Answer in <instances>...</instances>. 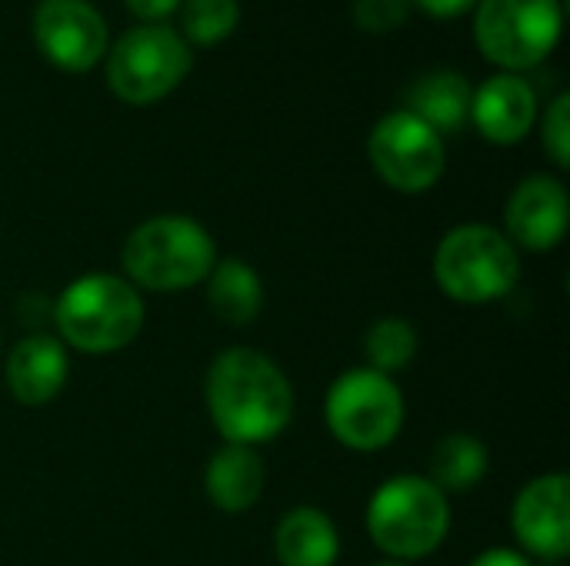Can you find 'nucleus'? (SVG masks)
<instances>
[{"instance_id":"1","label":"nucleus","mask_w":570,"mask_h":566,"mask_svg":"<svg viewBox=\"0 0 570 566\" xmlns=\"http://www.w3.org/2000/svg\"><path fill=\"white\" fill-rule=\"evenodd\" d=\"M207 410L227 444L261 447L277 440L294 420V387L261 350L230 347L207 370Z\"/></svg>"},{"instance_id":"2","label":"nucleus","mask_w":570,"mask_h":566,"mask_svg":"<svg viewBox=\"0 0 570 566\" xmlns=\"http://www.w3.org/2000/svg\"><path fill=\"white\" fill-rule=\"evenodd\" d=\"M144 297L117 274H87L73 280L50 310L57 340L80 354H117L144 330Z\"/></svg>"},{"instance_id":"3","label":"nucleus","mask_w":570,"mask_h":566,"mask_svg":"<svg viewBox=\"0 0 570 566\" xmlns=\"http://www.w3.org/2000/svg\"><path fill=\"white\" fill-rule=\"evenodd\" d=\"M120 264L137 290H190L214 270L217 244L204 224L184 214H157L127 234Z\"/></svg>"},{"instance_id":"4","label":"nucleus","mask_w":570,"mask_h":566,"mask_svg":"<svg viewBox=\"0 0 570 566\" xmlns=\"http://www.w3.org/2000/svg\"><path fill=\"white\" fill-rule=\"evenodd\" d=\"M451 530V504L428 477L401 474L381 484L367 504V534L387 560L431 557Z\"/></svg>"},{"instance_id":"5","label":"nucleus","mask_w":570,"mask_h":566,"mask_svg":"<svg viewBox=\"0 0 570 566\" xmlns=\"http://www.w3.org/2000/svg\"><path fill=\"white\" fill-rule=\"evenodd\" d=\"M194 67V47L167 23H137L110 40L104 77L110 93L130 107H150L170 97Z\"/></svg>"},{"instance_id":"6","label":"nucleus","mask_w":570,"mask_h":566,"mask_svg":"<svg viewBox=\"0 0 570 566\" xmlns=\"http://www.w3.org/2000/svg\"><path fill=\"white\" fill-rule=\"evenodd\" d=\"M518 277V247L488 224H461L434 250V280L454 304H494L514 290Z\"/></svg>"},{"instance_id":"7","label":"nucleus","mask_w":570,"mask_h":566,"mask_svg":"<svg viewBox=\"0 0 570 566\" xmlns=\"http://www.w3.org/2000/svg\"><path fill=\"white\" fill-rule=\"evenodd\" d=\"M407 407L394 377L371 367L341 374L324 400V420L337 444L357 454L384 450L397 440Z\"/></svg>"},{"instance_id":"8","label":"nucleus","mask_w":570,"mask_h":566,"mask_svg":"<svg viewBox=\"0 0 570 566\" xmlns=\"http://www.w3.org/2000/svg\"><path fill=\"white\" fill-rule=\"evenodd\" d=\"M561 0H478L474 7V43L504 73L544 63L561 40Z\"/></svg>"},{"instance_id":"9","label":"nucleus","mask_w":570,"mask_h":566,"mask_svg":"<svg viewBox=\"0 0 570 566\" xmlns=\"http://www.w3.org/2000/svg\"><path fill=\"white\" fill-rule=\"evenodd\" d=\"M367 157L374 173L397 193L431 190L448 167L444 137L407 110L381 117L367 137Z\"/></svg>"},{"instance_id":"10","label":"nucleus","mask_w":570,"mask_h":566,"mask_svg":"<svg viewBox=\"0 0 570 566\" xmlns=\"http://www.w3.org/2000/svg\"><path fill=\"white\" fill-rule=\"evenodd\" d=\"M37 50L63 73H87L107 57L110 27L90 0H40L30 17Z\"/></svg>"},{"instance_id":"11","label":"nucleus","mask_w":570,"mask_h":566,"mask_svg":"<svg viewBox=\"0 0 570 566\" xmlns=\"http://www.w3.org/2000/svg\"><path fill=\"white\" fill-rule=\"evenodd\" d=\"M518 544L541 560H564L570 550L568 474H541L524 484L511 507Z\"/></svg>"},{"instance_id":"12","label":"nucleus","mask_w":570,"mask_h":566,"mask_svg":"<svg viewBox=\"0 0 570 566\" xmlns=\"http://www.w3.org/2000/svg\"><path fill=\"white\" fill-rule=\"evenodd\" d=\"M570 224L568 187L551 173H531L524 177L504 207V237L531 254L554 250Z\"/></svg>"},{"instance_id":"13","label":"nucleus","mask_w":570,"mask_h":566,"mask_svg":"<svg viewBox=\"0 0 570 566\" xmlns=\"http://www.w3.org/2000/svg\"><path fill=\"white\" fill-rule=\"evenodd\" d=\"M471 123L498 147L521 143L538 123V93L521 73H494L471 97Z\"/></svg>"},{"instance_id":"14","label":"nucleus","mask_w":570,"mask_h":566,"mask_svg":"<svg viewBox=\"0 0 570 566\" xmlns=\"http://www.w3.org/2000/svg\"><path fill=\"white\" fill-rule=\"evenodd\" d=\"M70 357L67 347L50 334L23 337L7 357V390L20 407H47L67 387Z\"/></svg>"},{"instance_id":"15","label":"nucleus","mask_w":570,"mask_h":566,"mask_svg":"<svg viewBox=\"0 0 570 566\" xmlns=\"http://www.w3.org/2000/svg\"><path fill=\"white\" fill-rule=\"evenodd\" d=\"M471 97H474V87L464 73H458L454 67H438V70L421 73L407 87L401 110L414 113L434 133L444 137V133H458L471 120Z\"/></svg>"},{"instance_id":"16","label":"nucleus","mask_w":570,"mask_h":566,"mask_svg":"<svg viewBox=\"0 0 570 566\" xmlns=\"http://www.w3.org/2000/svg\"><path fill=\"white\" fill-rule=\"evenodd\" d=\"M264 484V460L257 457L254 447L240 444H224L204 470V490L210 504L224 514H247L261 500Z\"/></svg>"},{"instance_id":"17","label":"nucleus","mask_w":570,"mask_h":566,"mask_svg":"<svg viewBox=\"0 0 570 566\" xmlns=\"http://www.w3.org/2000/svg\"><path fill=\"white\" fill-rule=\"evenodd\" d=\"M274 554L281 566H334L341 554V537L324 510L294 507L277 520Z\"/></svg>"},{"instance_id":"18","label":"nucleus","mask_w":570,"mask_h":566,"mask_svg":"<svg viewBox=\"0 0 570 566\" xmlns=\"http://www.w3.org/2000/svg\"><path fill=\"white\" fill-rule=\"evenodd\" d=\"M207 304L220 324L247 327L264 307V284L247 260L224 257L207 274Z\"/></svg>"},{"instance_id":"19","label":"nucleus","mask_w":570,"mask_h":566,"mask_svg":"<svg viewBox=\"0 0 570 566\" xmlns=\"http://www.w3.org/2000/svg\"><path fill=\"white\" fill-rule=\"evenodd\" d=\"M488 447L471 437V434H448L434 454H431V474L428 480L441 490V494H468L474 490L484 474H488Z\"/></svg>"},{"instance_id":"20","label":"nucleus","mask_w":570,"mask_h":566,"mask_svg":"<svg viewBox=\"0 0 570 566\" xmlns=\"http://www.w3.org/2000/svg\"><path fill=\"white\" fill-rule=\"evenodd\" d=\"M364 354L371 370L377 374H397L417 357V330L404 317H381L371 324L364 337Z\"/></svg>"},{"instance_id":"21","label":"nucleus","mask_w":570,"mask_h":566,"mask_svg":"<svg viewBox=\"0 0 570 566\" xmlns=\"http://www.w3.org/2000/svg\"><path fill=\"white\" fill-rule=\"evenodd\" d=\"M180 37L190 47H217L240 23V0H180Z\"/></svg>"},{"instance_id":"22","label":"nucleus","mask_w":570,"mask_h":566,"mask_svg":"<svg viewBox=\"0 0 570 566\" xmlns=\"http://www.w3.org/2000/svg\"><path fill=\"white\" fill-rule=\"evenodd\" d=\"M541 140L548 157L568 170L570 167V93H558L548 110H544V123H541Z\"/></svg>"},{"instance_id":"23","label":"nucleus","mask_w":570,"mask_h":566,"mask_svg":"<svg viewBox=\"0 0 570 566\" xmlns=\"http://www.w3.org/2000/svg\"><path fill=\"white\" fill-rule=\"evenodd\" d=\"M351 17L367 33H391L411 17V0H354Z\"/></svg>"},{"instance_id":"24","label":"nucleus","mask_w":570,"mask_h":566,"mask_svg":"<svg viewBox=\"0 0 570 566\" xmlns=\"http://www.w3.org/2000/svg\"><path fill=\"white\" fill-rule=\"evenodd\" d=\"M124 3L140 23H164L180 7V0H124Z\"/></svg>"},{"instance_id":"25","label":"nucleus","mask_w":570,"mask_h":566,"mask_svg":"<svg viewBox=\"0 0 570 566\" xmlns=\"http://www.w3.org/2000/svg\"><path fill=\"white\" fill-rule=\"evenodd\" d=\"M411 3H417L434 20H458V17H464L468 10L478 7V0H411Z\"/></svg>"},{"instance_id":"26","label":"nucleus","mask_w":570,"mask_h":566,"mask_svg":"<svg viewBox=\"0 0 570 566\" xmlns=\"http://www.w3.org/2000/svg\"><path fill=\"white\" fill-rule=\"evenodd\" d=\"M471 566H531V560L518 550H508V547H494V550H484L481 557H474Z\"/></svg>"},{"instance_id":"27","label":"nucleus","mask_w":570,"mask_h":566,"mask_svg":"<svg viewBox=\"0 0 570 566\" xmlns=\"http://www.w3.org/2000/svg\"><path fill=\"white\" fill-rule=\"evenodd\" d=\"M371 566H411V564H401V560H381V564H371Z\"/></svg>"}]
</instances>
